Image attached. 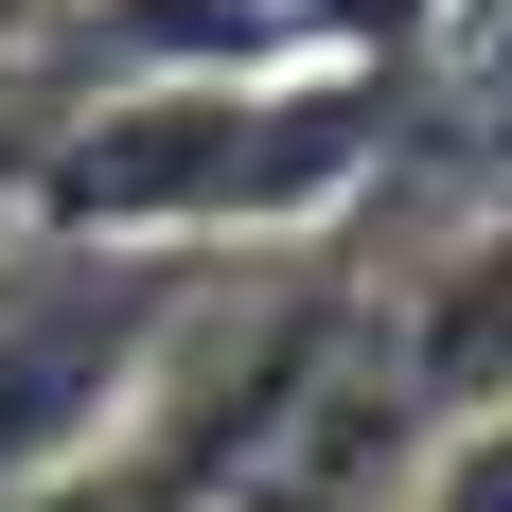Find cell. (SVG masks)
<instances>
[{
	"label": "cell",
	"mask_w": 512,
	"mask_h": 512,
	"mask_svg": "<svg viewBox=\"0 0 512 512\" xmlns=\"http://www.w3.org/2000/svg\"><path fill=\"white\" fill-rule=\"evenodd\" d=\"M389 159V71L371 53H283V71H159V89H89L18 177V230H89V248H283L336 230Z\"/></svg>",
	"instance_id": "cell-1"
},
{
	"label": "cell",
	"mask_w": 512,
	"mask_h": 512,
	"mask_svg": "<svg viewBox=\"0 0 512 512\" xmlns=\"http://www.w3.org/2000/svg\"><path fill=\"white\" fill-rule=\"evenodd\" d=\"M195 301H212V265H177V248L0 230V512H53L106 477V442L142 424Z\"/></svg>",
	"instance_id": "cell-2"
}]
</instances>
